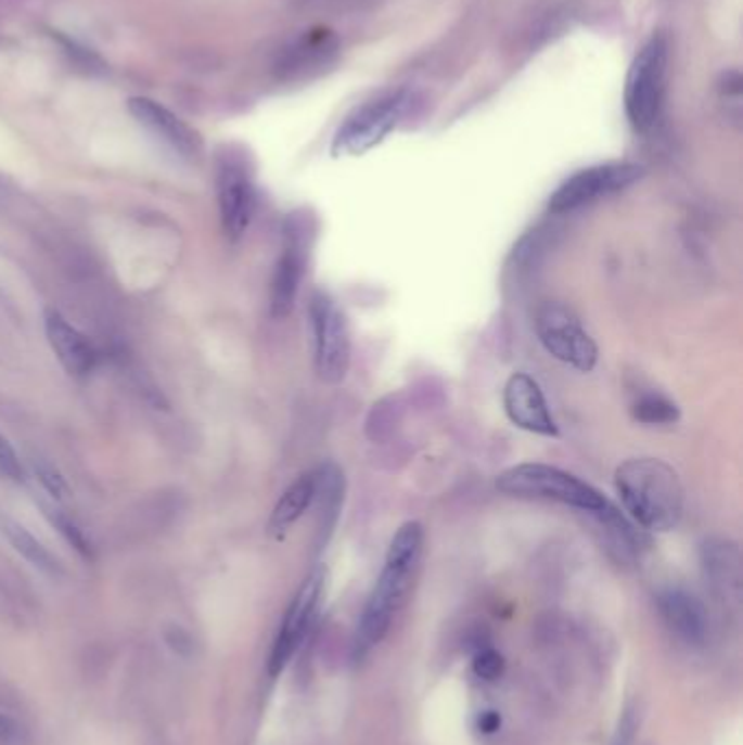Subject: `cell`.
Here are the masks:
<instances>
[{
  "label": "cell",
  "mask_w": 743,
  "mask_h": 745,
  "mask_svg": "<svg viewBox=\"0 0 743 745\" xmlns=\"http://www.w3.org/2000/svg\"><path fill=\"white\" fill-rule=\"evenodd\" d=\"M53 38L62 44L64 53L71 57V62H73L77 68L86 70L88 75H105V73H107V64H105V62L101 60V55H97L94 51H90V49L81 47L79 42H75V40L62 36L60 31H53Z\"/></svg>",
  "instance_id": "cell-22"
},
{
  "label": "cell",
  "mask_w": 743,
  "mask_h": 745,
  "mask_svg": "<svg viewBox=\"0 0 743 745\" xmlns=\"http://www.w3.org/2000/svg\"><path fill=\"white\" fill-rule=\"evenodd\" d=\"M129 114L144 125L151 133H155L159 140H164L172 151H177L181 157L198 159L203 153V138L198 131H194L185 120H181L177 114H172L162 103L149 99V97H133L127 103Z\"/></svg>",
  "instance_id": "cell-14"
},
{
  "label": "cell",
  "mask_w": 743,
  "mask_h": 745,
  "mask_svg": "<svg viewBox=\"0 0 743 745\" xmlns=\"http://www.w3.org/2000/svg\"><path fill=\"white\" fill-rule=\"evenodd\" d=\"M310 323L315 336V369L321 382L341 384L351 367V334L338 304L323 291L310 301Z\"/></svg>",
  "instance_id": "cell-7"
},
{
  "label": "cell",
  "mask_w": 743,
  "mask_h": 745,
  "mask_svg": "<svg viewBox=\"0 0 743 745\" xmlns=\"http://www.w3.org/2000/svg\"><path fill=\"white\" fill-rule=\"evenodd\" d=\"M319 490V468H312L304 475H299L286 492L280 497L278 506L273 509V515L269 519V535L276 539H282L315 504Z\"/></svg>",
  "instance_id": "cell-18"
},
{
  "label": "cell",
  "mask_w": 743,
  "mask_h": 745,
  "mask_svg": "<svg viewBox=\"0 0 743 745\" xmlns=\"http://www.w3.org/2000/svg\"><path fill=\"white\" fill-rule=\"evenodd\" d=\"M423 526L419 522H406L397 528L386 550L382 574L369 595L364 613L358 624L354 643L356 658H364L390 630L393 619L403 608L414 574L423 554Z\"/></svg>",
  "instance_id": "cell-1"
},
{
  "label": "cell",
  "mask_w": 743,
  "mask_h": 745,
  "mask_svg": "<svg viewBox=\"0 0 743 745\" xmlns=\"http://www.w3.org/2000/svg\"><path fill=\"white\" fill-rule=\"evenodd\" d=\"M669 66L667 38L654 34L637 53L626 79V116L635 131H650L661 114Z\"/></svg>",
  "instance_id": "cell-5"
},
{
  "label": "cell",
  "mask_w": 743,
  "mask_h": 745,
  "mask_svg": "<svg viewBox=\"0 0 743 745\" xmlns=\"http://www.w3.org/2000/svg\"><path fill=\"white\" fill-rule=\"evenodd\" d=\"M218 207L229 240H240L249 229L256 209L254 181L240 162L227 159L218 168Z\"/></svg>",
  "instance_id": "cell-12"
},
{
  "label": "cell",
  "mask_w": 743,
  "mask_h": 745,
  "mask_svg": "<svg viewBox=\"0 0 743 745\" xmlns=\"http://www.w3.org/2000/svg\"><path fill=\"white\" fill-rule=\"evenodd\" d=\"M44 330L51 349L55 351L57 360L71 375H88L97 364V354L86 336L73 327L60 312L47 310L44 314Z\"/></svg>",
  "instance_id": "cell-17"
},
{
  "label": "cell",
  "mask_w": 743,
  "mask_h": 745,
  "mask_svg": "<svg viewBox=\"0 0 743 745\" xmlns=\"http://www.w3.org/2000/svg\"><path fill=\"white\" fill-rule=\"evenodd\" d=\"M645 168L632 162H609L578 170L567 177L550 196L548 209L556 216L582 209L600 198L617 194L641 181Z\"/></svg>",
  "instance_id": "cell-8"
},
{
  "label": "cell",
  "mask_w": 743,
  "mask_h": 745,
  "mask_svg": "<svg viewBox=\"0 0 743 745\" xmlns=\"http://www.w3.org/2000/svg\"><path fill=\"white\" fill-rule=\"evenodd\" d=\"M414 92L399 88L384 92L356 107L338 127L332 153L336 157H358L382 144L414 107Z\"/></svg>",
  "instance_id": "cell-4"
},
{
  "label": "cell",
  "mask_w": 743,
  "mask_h": 745,
  "mask_svg": "<svg viewBox=\"0 0 743 745\" xmlns=\"http://www.w3.org/2000/svg\"><path fill=\"white\" fill-rule=\"evenodd\" d=\"M479 730L486 732V734L500 730V715L498 712H484L479 717Z\"/></svg>",
  "instance_id": "cell-28"
},
{
  "label": "cell",
  "mask_w": 743,
  "mask_h": 745,
  "mask_svg": "<svg viewBox=\"0 0 743 745\" xmlns=\"http://www.w3.org/2000/svg\"><path fill=\"white\" fill-rule=\"evenodd\" d=\"M291 3H304V0H291Z\"/></svg>",
  "instance_id": "cell-29"
},
{
  "label": "cell",
  "mask_w": 743,
  "mask_h": 745,
  "mask_svg": "<svg viewBox=\"0 0 743 745\" xmlns=\"http://www.w3.org/2000/svg\"><path fill=\"white\" fill-rule=\"evenodd\" d=\"M0 473L8 475L14 481L25 479V466H23L18 453L14 451V447L3 436H0Z\"/></svg>",
  "instance_id": "cell-26"
},
{
  "label": "cell",
  "mask_w": 743,
  "mask_h": 745,
  "mask_svg": "<svg viewBox=\"0 0 743 745\" xmlns=\"http://www.w3.org/2000/svg\"><path fill=\"white\" fill-rule=\"evenodd\" d=\"M502 401H504V412L515 427L526 429L537 436H548V438L559 436V423L550 410V403L539 382L533 375L524 371L513 373L507 380Z\"/></svg>",
  "instance_id": "cell-11"
},
{
  "label": "cell",
  "mask_w": 743,
  "mask_h": 745,
  "mask_svg": "<svg viewBox=\"0 0 743 745\" xmlns=\"http://www.w3.org/2000/svg\"><path fill=\"white\" fill-rule=\"evenodd\" d=\"M338 51L341 44L332 31H308L284 53L280 62V75L284 79H306L312 75H321L336 62Z\"/></svg>",
  "instance_id": "cell-16"
},
{
  "label": "cell",
  "mask_w": 743,
  "mask_h": 745,
  "mask_svg": "<svg viewBox=\"0 0 743 745\" xmlns=\"http://www.w3.org/2000/svg\"><path fill=\"white\" fill-rule=\"evenodd\" d=\"M535 330L539 343L554 360L580 373H591L598 367L600 349L569 306L556 301L543 304L537 310Z\"/></svg>",
  "instance_id": "cell-6"
},
{
  "label": "cell",
  "mask_w": 743,
  "mask_h": 745,
  "mask_svg": "<svg viewBox=\"0 0 743 745\" xmlns=\"http://www.w3.org/2000/svg\"><path fill=\"white\" fill-rule=\"evenodd\" d=\"M44 515L55 526V530H60V535L68 541V545H73L84 558H92V548H90L88 539L84 537V532L79 530V526L71 517H66L62 511H55L49 506H44Z\"/></svg>",
  "instance_id": "cell-23"
},
{
  "label": "cell",
  "mask_w": 743,
  "mask_h": 745,
  "mask_svg": "<svg viewBox=\"0 0 743 745\" xmlns=\"http://www.w3.org/2000/svg\"><path fill=\"white\" fill-rule=\"evenodd\" d=\"M34 471H36L40 484L55 497V500H66V497H68V484H66V479L62 477V473L55 466H51L44 460H36L34 462Z\"/></svg>",
  "instance_id": "cell-24"
},
{
  "label": "cell",
  "mask_w": 743,
  "mask_h": 745,
  "mask_svg": "<svg viewBox=\"0 0 743 745\" xmlns=\"http://www.w3.org/2000/svg\"><path fill=\"white\" fill-rule=\"evenodd\" d=\"M632 419L643 425H671L680 419V410L665 395L645 393L632 403Z\"/></svg>",
  "instance_id": "cell-21"
},
{
  "label": "cell",
  "mask_w": 743,
  "mask_h": 745,
  "mask_svg": "<svg viewBox=\"0 0 743 745\" xmlns=\"http://www.w3.org/2000/svg\"><path fill=\"white\" fill-rule=\"evenodd\" d=\"M615 490L643 532H669L682 519L684 490L678 473L658 458H628L615 471Z\"/></svg>",
  "instance_id": "cell-2"
},
{
  "label": "cell",
  "mask_w": 743,
  "mask_h": 745,
  "mask_svg": "<svg viewBox=\"0 0 743 745\" xmlns=\"http://www.w3.org/2000/svg\"><path fill=\"white\" fill-rule=\"evenodd\" d=\"M473 671L482 680H498L504 671V658L495 650H482L473 660Z\"/></svg>",
  "instance_id": "cell-25"
},
{
  "label": "cell",
  "mask_w": 743,
  "mask_h": 745,
  "mask_svg": "<svg viewBox=\"0 0 743 745\" xmlns=\"http://www.w3.org/2000/svg\"><path fill=\"white\" fill-rule=\"evenodd\" d=\"M323 589H325V569L317 567L315 571L308 574V578L304 580V585L299 587L295 600L291 602L286 617L282 621L280 634L276 639V645L271 650L269 656V673L276 678L280 676L289 663L293 660V656L297 654V650L302 647L323 598Z\"/></svg>",
  "instance_id": "cell-9"
},
{
  "label": "cell",
  "mask_w": 743,
  "mask_h": 745,
  "mask_svg": "<svg viewBox=\"0 0 743 745\" xmlns=\"http://www.w3.org/2000/svg\"><path fill=\"white\" fill-rule=\"evenodd\" d=\"M495 486L509 497L556 502L587 513L589 517L604 513L613 504L595 486L587 484L574 473L541 462H524L502 471L495 479Z\"/></svg>",
  "instance_id": "cell-3"
},
{
  "label": "cell",
  "mask_w": 743,
  "mask_h": 745,
  "mask_svg": "<svg viewBox=\"0 0 743 745\" xmlns=\"http://www.w3.org/2000/svg\"><path fill=\"white\" fill-rule=\"evenodd\" d=\"M27 730L10 712L0 710V745H25Z\"/></svg>",
  "instance_id": "cell-27"
},
{
  "label": "cell",
  "mask_w": 743,
  "mask_h": 745,
  "mask_svg": "<svg viewBox=\"0 0 743 745\" xmlns=\"http://www.w3.org/2000/svg\"><path fill=\"white\" fill-rule=\"evenodd\" d=\"M319 468V490L315 504L321 506V526L319 532L328 539L338 522L341 506L345 500V475L334 462H325Z\"/></svg>",
  "instance_id": "cell-19"
},
{
  "label": "cell",
  "mask_w": 743,
  "mask_h": 745,
  "mask_svg": "<svg viewBox=\"0 0 743 745\" xmlns=\"http://www.w3.org/2000/svg\"><path fill=\"white\" fill-rule=\"evenodd\" d=\"M700 563L704 580L713 598L726 608L736 613L741 606V554L728 539H706L700 548Z\"/></svg>",
  "instance_id": "cell-13"
},
{
  "label": "cell",
  "mask_w": 743,
  "mask_h": 745,
  "mask_svg": "<svg viewBox=\"0 0 743 745\" xmlns=\"http://www.w3.org/2000/svg\"><path fill=\"white\" fill-rule=\"evenodd\" d=\"M306 265H308L306 222L293 218L289 220L282 256L276 265V273L271 280L269 308H271L273 319H286L293 312L297 295H299V286L306 275Z\"/></svg>",
  "instance_id": "cell-10"
},
{
  "label": "cell",
  "mask_w": 743,
  "mask_h": 745,
  "mask_svg": "<svg viewBox=\"0 0 743 745\" xmlns=\"http://www.w3.org/2000/svg\"><path fill=\"white\" fill-rule=\"evenodd\" d=\"M658 611L667 628L687 645L702 647L708 641V613L693 593L678 587H669L658 593Z\"/></svg>",
  "instance_id": "cell-15"
},
{
  "label": "cell",
  "mask_w": 743,
  "mask_h": 745,
  "mask_svg": "<svg viewBox=\"0 0 743 745\" xmlns=\"http://www.w3.org/2000/svg\"><path fill=\"white\" fill-rule=\"evenodd\" d=\"M5 535L10 539V543L14 545V550L25 556L34 567H38L40 571L49 574V576H55L60 574V563L51 556V552L34 537L29 535L23 526L18 524H8L5 526Z\"/></svg>",
  "instance_id": "cell-20"
}]
</instances>
